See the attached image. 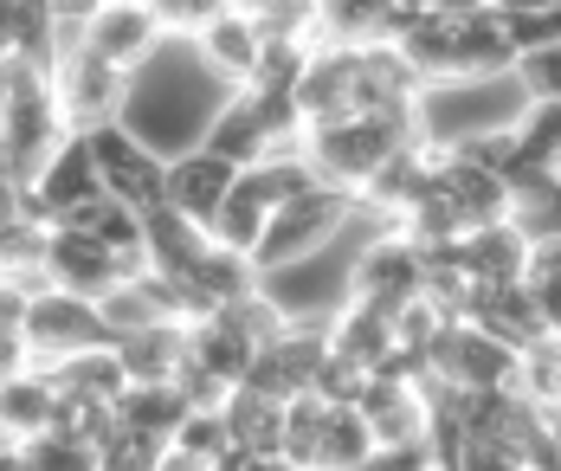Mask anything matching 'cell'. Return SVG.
<instances>
[{"label": "cell", "instance_id": "obj_1", "mask_svg": "<svg viewBox=\"0 0 561 471\" xmlns=\"http://www.w3.org/2000/svg\"><path fill=\"white\" fill-rule=\"evenodd\" d=\"M375 433L355 407H336L323 394H304L284 407V466L290 471H362L375 459Z\"/></svg>", "mask_w": 561, "mask_h": 471}, {"label": "cell", "instance_id": "obj_2", "mask_svg": "<svg viewBox=\"0 0 561 471\" xmlns=\"http://www.w3.org/2000/svg\"><path fill=\"white\" fill-rule=\"evenodd\" d=\"M355 227V194H342L330 181H317V187H304L297 200H284L278 214H272V227H265V245H259V278H272L284 265H304V259H317V252H330L342 245Z\"/></svg>", "mask_w": 561, "mask_h": 471}, {"label": "cell", "instance_id": "obj_3", "mask_svg": "<svg viewBox=\"0 0 561 471\" xmlns=\"http://www.w3.org/2000/svg\"><path fill=\"white\" fill-rule=\"evenodd\" d=\"M413 136L407 129H393L388 117H342V123H323V129H310V169L342 187V194H362L368 181L381 175V162H388L393 149H407Z\"/></svg>", "mask_w": 561, "mask_h": 471}, {"label": "cell", "instance_id": "obj_4", "mask_svg": "<svg viewBox=\"0 0 561 471\" xmlns=\"http://www.w3.org/2000/svg\"><path fill=\"white\" fill-rule=\"evenodd\" d=\"M84 142H91V162H98V175H104V194H111V200L136 207L142 220L169 207V156H156L136 129L104 123V129H91Z\"/></svg>", "mask_w": 561, "mask_h": 471}, {"label": "cell", "instance_id": "obj_5", "mask_svg": "<svg viewBox=\"0 0 561 471\" xmlns=\"http://www.w3.org/2000/svg\"><path fill=\"white\" fill-rule=\"evenodd\" d=\"M426 375L451 394H516V349L484 336L478 323H446L439 343L426 349Z\"/></svg>", "mask_w": 561, "mask_h": 471}, {"label": "cell", "instance_id": "obj_6", "mask_svg": "<svg viewBox=\"0 0 561 471\" xmlns=\"http://www.w3.org/2000/svg\"><path fill=\"white\" fill-rule=\"evenodd\" d=\"M348 297L400 317L407 303L426 297V252L407 233H368L362 252H355V265H348Z\"/></svg>", "mask_w": 561, "mask_h": 471}, {"label": "cell", "instance_id": "obj_7", "mask_svg": "<svg viewBox=\"0 0 561 471\" xmlns=\"http://www.w3.org/2000/svg\"><path fill=\"white\" fill-rule=\"evenodd\" d=\"M323 368H330V323H323V317H310V323H290L278 343H265V349L252 355L245 388H252V394H265V401H284V407H290V401L317 394Z\"/></svg>", "mask_w": 561, "mask_h": 471}, {"label": "cell", "instance_id": "obj_8", "mask_svg": "<svg viewBox=\"0 0 561 471\" xmlns=\"http://www.w3.org/2000/svg\"><path fill=\"white\" fill-rule=\"evenodd\" d=\"M53 91L58 111H65V129L71 136H91L104 123H123V104H129V71H116L111 59H98L91 46L65 53L53 65Z\"/></svg>", "mask_w": 561, "mask_h": 471}, {"label": "cell", "instance_id": "obj_9", "mask_svg": "<svg viewBox=\"0 0 561 471\" xmlns=\"http://www.w3.org/2000/svg\"><path fill=\"white\" fill-rule=\"evenodd\" d=\"M355 413L368 420L375 446H433V381L420 375H368Z\"/></svg>", "mask_w": 561, "mask_h": 471}, {"label": "cell", "instance_id": "obj_10", "mask_svg": "<svg viewBox=\"0 0 561 471\" xmlns=\"http://www.w3.org/2000/svg\"><path fill=\"white\" fill-rule=\"evenodd\" d=\"M111 330H104V310L91 297L71 291H39L33 297V317H26V349H33V368H53L65 355L104 349Z\"/></svg>", "mask_w": 561, "mask_h": 471}, {"label": "cell", "instance_id": "obj_11", "mask_svg": "<svg viewBox=\"0 0 561 471\" xmlns=\"http://www.w3.org/2000/svg\"><path fill=\"white\" fill-rule=\"evenodd\" d=\"M98 200H104V175H98L84 136H71L53 162L33 175V187H26V214H33L39 227H65V220H78V214L98 207Z\"/></svg>", "mask_w": 561, "mask_h": 471}, {"label": "cell", "instance_id": "obj_12", "mask_svg": "<svg viewBox=\"0 0 561 471\" xmlns=\"http://www.w3.org/2000/svg\"><path fill=\"white\" fill-rule=\"evenodd\" d=\"M123 278H136V272L116 259L111 245H98L91 233H71V227H53V233H46V285H53V291L104 303Z\"/></svg>", "mask_w": 561, "mask_h": 471}, {"label": "cell", "instance_id": "obj_13", "mask_svg": "<svg viewBox=\"0 0 561 471\" xmlns=\"http://www.w3.org/2000/svg\"><path fill=\"white\" fill-rule=\"evenodd\" d=\"M98 59H111L116 71H142L169 46V26H162V7H129V0H111V7H91V39H84Z\"/></svg>", "mask_w": 561, "mask_h": 471}, {"label": "cell", "instance_id": "obj_14", "mask_svg": "<svg viewBox=\"0 0 561 471\" xmlns=\"http://www.w3.org/2000/svg\"><path fill=\"white\" fill-rule=\"evenodd\" d=\"M187 46L201 53V65L220 78L226 91H245V84L259 78V53H265L252 7H214V20H207Z\"/></svg>", "mask_w": 561, "mask_h": 471}, {"label": "cell", "instance_id": "obj_15", "mask_svg": "<svg viewBox=\"0 0 561 471\" xmlns=\"http://www.w3.org/2000/svg\"><path fill=\"white\" fill-rule=\"evenodd\" d=\"M232 187H239V169L220 162L214 149H187V156L169 162V207L181 220H194L201 233H214V220H220V207H226Z\"/></svg>", "mask_w": 561, "mask_h": 471}, {"label": "cell", "instance_id": "obj_16", "mask_svg": "<svg viewBox=\"0 0 561 471\" xmlns=\"http://www.w3.org/2000/svg\"><path fill=\"white\" fill-rule=\"evenodd\" d=\"M471 278L484 291H504V285H529V252H536V233H523L516 220H497V227H478V233L458 239Z\"/></svg>", "mask_w": 561, "mask_h": 471}, {"label": "cell", "instance_id": "obj_17", "mask_svg": "<svg viewBox=\"0 0 561 471\" xmlns=\"http://www.w3.org/2000/svg\"><path fill=\"white\" fill-rule=\"evenodd\" d=\"M330 355L342 361H355L362 375H381L393 355H400V330H393L388 310H375V303H342L336 317H330Z\"/></svg>", "mask_w": 561, "mask_h": 471}, {"label": "cell", "instance_id": "obj_18", "mask_svg": "<svg viewBox=\"0 0 561 471\" xmlns=\"http://www.w3.org/2000/svg\"><path fill=\"white\" fill-rule=\"evenodd\" d=\"M201 149H214V156H220V162H232L239 175H245V169H259V162L272 156V123H265V104H259L252 91H232Z\"/></svg>", "mask_w": 561, "mask_h": 471}, {"label": "cell", "instance_id": "obj_19", "mask_svg": "<svg viewBox=\"0 0 561 471\" xmlns=\"http://www.w3.org/2000/svg\"><path fill=\"white\" fill-rule=\"evenodd\" d=\"M465 323H478L484 336H497L504 349H529V343H542L549 336V323H542V310H536V297H529V285H504V291H478V303H471V317Z\"/></svg>", "mask_w": 561, "mask_h": 471}, {"label": "cell", "instance_id": "obj_20", "mask_svg": "<svg viewBox=\"0 0 561 471\" xmlns=\"http://www.w3.org/2000/svg\"><path fill=\"white\" fill-rule=\"evenodd\" d=\"M53 413H58V388L46 368H26V375L0 381V439L26 446V439L53 433Z\"/></svg>", "mask_w": 561, "mask_h": 471}, {"label": "cell", "instance_id": "obj_21", "mask_svg": "<svg viewBox=\"0 0 561 471\" xmlns=\"http://www.w3.org/2000/svg\"><path fill=\"white\" fill-rule=\"evenodd\" d=\"M46 375H53L58 394H71V401H104V407H116V401L129 394V375H123V355H116V343H104V349H84V355H65V361H53Z\"/></svg>", "mask_w": 561, "mask_h": 471}, {"label": "cell", "instance_id": "obj_22", "mask_svg": "<svg viewBox=\"0 0 561 471\" xmlns=\"http://www.w3.org/2000/svg\"><path fill=\"white\" fill-rule=\"evenodd\" d=\"M214 252V239L201 233L194 220H181L174 207L149 214V272H162L169 285H187L201 272V259Z\"/></svg>", "mask_w": 561, "mask_h": 471}, {"label": "cell", "instance_id": "obj_23", "mask_svg": "<svg viewBox=\"0 0 561 471\" xmlns=\"http://www.w3.org/2000/svg\"><path fill=\"white\" fill-rule=\"evenodd\" d=\"M123 375L129 388H174L181 368H187V330H142V336H123Z\"/></svg>", "mask_w": 561, "mask_h": 471}, {"label": "cell", "instance_id": "obj_24", "mask_svg": "<svg viewBox=\"0 0 561 471\" xmlns=\"http://www.w3.org/2000/svg\"><path fill=\"white\" fill-rule=\"evenodd\" d=\"M226 433H232V452L278 459L284 452V401H265V394L239 388V394L226 401Z\"/></svg>", "mask_w": 561, "mask_h": 471}, {"label": "cell", "instance_id": "obj_25", "mask_svg": "<svg viewBox=\"0 0 561 471\" xmlns=\"http://www.w3.org/2000/svg\"><path fill=\"white\" fill-rule=\"evenodd\" d=\"M187 401H181V388H129L123 401H116V426L129 433V439H149V446H169L174 433H181V420H187Z\"/></svg>", "mask_w": 561, "mask_h": 471}, {"label": "cell", "instance_id": "obj_26", "mask_svg": "<svg viewBox=\"0 0 561 471\" xmlns=\"http://www.w3.org/2000/svg\"><path fill=\"white\" fill-rule=\"evenodd\" d=\"M187 361H194V368H207V375L226 381V388H245V375H252V343H245V336H232L220 317H207V323H194V330H187Z\"/></svg>", "mask_w": 561, "mask_h": 471}, {"label": "cell", "instance_id": "obj_27", "mask_svg": "<svg viewBox=\"0 0 561 471\" xmlns=\"http://www.w3.org/2000/svg\"><path fill=\"white\" fill-rule=\"evenodd\" d=\"M516 401H529L542 420L561 426V336H542L516 355Z\"/></svg>", "mask_w": 561, "mask_h": 471}, {"label": "cell", "instance_id": "obj_28", "mask_svg": "<svg viewBox=\"0 0 561 471\" xmlns=\"http://www.w3.org/2000/svg\"><path fill=\"white\" fill-rule=\"evenodd\" d=\"M265 227H272V207L239 181L232 194H226V207H220V220H214V245H226V252H239V259H259V245H265Z\"/></svg>", "mask_w": 561, "mask_h": 471}, {"label": "cell", "instance_id": "obj_29", "mask_svg": "<svg viewBox=\"0 0 561 471\" xmlns=\"http://www.w3.org/2000/svg\"><path fill=\"white\" fill-rule=\"evenodd\" d=\"M169 452L194 459V466H220L232 459V433H226V407H194L181 420V433L169 439Z\"/></svg>", "mask_w": 561, "mask_h": 471}, {"label": "cell", "instance_id": "obj_30", "mask_svg": "<svg viewBox=\"0 0 561 471\" xmlns=\"http://www.w3.org/2000/svg\"><path fill=\"white\" fill-rule=\"evenodd\" d=\"M516 142H523V162L529 169L561 175V104H529L516 117Z\"/></svg>", "mask_w": 561, "mask_h": 471}, {"label": "cell", "instance_id": "obj_31", "mask_svg": "<svg viewBox=\"0 0 561 471\" xmlns=\"http://www.w3.org/2000/svg\"><path fill=\"white\" fill-rule=\"evenodd\" d=\"M26 471H104V452L84 439H65V433H39V439H26Z\"/></svg>", "mask_w": 561, "mask_h": 471}, {"label": "cell", "instance_id": "obj_32", "mask_svg": "<svg viewBox=\"0 0 561 471\" xmlns=\"http://www.w3.org/2000/svg\"><path fill=\"white\" fill-rule=\"evenodd\" d=\"M516 84H523L529 104H561V39L523 53V59H516Z\"/></svg>", "mask_w": 561, "mask_h": 471}, {"label": "cell", "instance_id": "obj_33", "mask_svg": "<svg viewBox=\"0 0 561 471\" xmlns=\"http://www.w3.org/2000/svg\"><path fill=\"white\" fill-rule=\"evenodd\" d=\"M451 471H529L510 446H497V439H465L458 452H451Z\"/></svg>", "mask_w": 561, "mask_h": 471}, {"label": "cell", "instance_id": "obj_34", "mask_svg": "<svg viewBox=\"0 0 561 471\" xmlns=\"http://www.w3.org/2000/svg\"><path fill=\"white\" fill-rule=\"evenodd\" d=\"M33 297L20 278H0V336H26V317H33Z\"/></svg>", "mask_w": 561, "mask_h": 471}, {"label": "cell", "instance_id": "obj_35", "mask_svg": "<svg viewBox=\"0 0 561 471\" xmlns=\"http://www.w3.org/2000/svg\"><path fill=\"white\" fill-rule=\"evenodd\" d=\"M26 368H33L26 336H0V381H13V375H26Z\"/></svg>", "mask_w": 561, "mask_h": 471}, {"label": "cell", "instance_id": "obj_36", "mask_svg": "<svg viewBox=\"0 0 561 471\" xmlns=\"http://www.w3.org/2000/svg\"><path fill=\"white\" fill-rule=\"evenodd\" d=\"M220 471H290L284 459H252V452H232V459H220Z\"/></svg>", "mask_w": 561, "mask_h": 471}, {"label": "cell", "instance_id": "obj_37", "mask_svg": "<svg viewBox=\"0 0 561 471\" xmlns=\"http://www.w3.org/2000/svg\"><path fill=\"white\" fill-rule=\"evenodd\" d=\"M7 104H13V59H0V123H7Z\"/></svg>", "mask_w": 561, "mask_h": 471}, {"label": "cell", "instance_id": "obj_38", "mask_svg": "<svg viewBox=\"0 0 561 471\" xmlns=\"http://www.w3.org/2000/svg\"><path fill=\"white\" fill-rule=\"evenodd\" d=\"M156 471H220V466H194V459H181V452H162V466Z\"/></svg>", "mask_w": 561, "mask_h": 471}, {"label": "cell", "instance_id": "obj_39", "mask_svg": "<svg viewBox=\"0 0 561 471\" xmlns=\"http://www.w3.org/2000/svg\"><path fill=\"white\" fill-rule=\"evenodd\" d=\"M0 59H7V7H0Z\"/></svg>", "mask_w": 561, "mask_h": 471}]
</instances>
